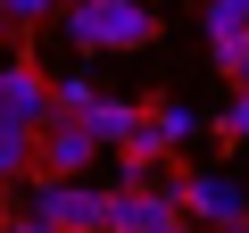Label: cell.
Returning <instances> with one entry per match:
<instances>
[{
	"instance_id": "obj_1",
	"label": "cell",
	"mask_w": 249,
	"mask_h": 233,
	"mask_svg": "<svg viewBox=\"0 0 249 233\" xmlns=\"http://www.w3.org/2000/svg\"><path fill=\"white\" fill-rule=\"evenodd\" d=\"M58 25H67L75 50H142V42H158V17L142 0H67Z\"/></svg>"
},
{
	"instance_id": "obj_2",
	"label": "cell",
	"mask_w": 249,
	"mask_h": 233,
	"mask_svg": "<svg viewBox=\"0 0 249 233\" xmlns=\"http://www.w3.org/2000/svg\"><path fill=\"white\" fill-rule=\"evenodd\" d=\"M25 216L67 225V233H100L108 225V192L83 175H25Z\"/></svg>"
},
{
	"instance_id": "obj_3",
	"label": "cell",
	"mask_w": 249,
	"mask_h": 233,
	"mask_svg": "<svg viewBox=\"0 0 249 233\" xmlns=\"http://www.w3.org/2000/svg\"><path fill=\"white\" fill-rule=\"evenodd\" d=\"M183 208L150 183H108V233H175Z\"/></svg>"
},
{
	"instance_id": "obj_4",
	"label": "cell",
	"mask_w": 249,
	"mask_h": 233,
	"mask_svg": "<svg viewBox=\"0 0 249 233\" xmlns=\"http://www.w3.org/2000/svg\"><path fill=\"white\" fill-rule=\"evenodd\" d=\"M91 158H100V142H91L83 116H50L42 150H34V175H91Z\"/></svg>"
},
{
	"instance_id": "obj_5",
	"label": "cell",
	"mask_w": 249,
	"mask_h": 233,
	"mask_svg": "<svg viewBox=\"0 0 249 233\" xmlns=\"http://www.w3.org/2000/svg\"><path fill=\"white\" fill-rule=\"evenodd\" d=\"M175 208H183V216H199V225L216 233V225H232V216H249V183H232V175H183V192H175Z\"/></svg>"
},
{
	"instance_id": "obj_6",
	"label": "cell",
	"mask_w": 249,
	"mask_h": 233,
	"mask_svg": "<svg viewBox=\"0 0 249 233\" xmlns=\"http://www.w3.org/2000/svg\"><path fill=\"white\" fill-rule=\"evenodd\" d=\"M0 116H17V125H50V75L34 58H9L0 67Z\"/></svg>"
},
{
	"instance_id": "obj_7",
	"label": "cell",
	"mask_w": 249,
	"mask_h": 233,
	"mask_svg": "<svg viewBox=\"0 0 249 233\" xmlns=\"http://www.w3.org/2000/svg\"><path fill=\"white\" fill-rule=\"evenodd\" d=\"M83 125H91V142H100V150H116V142H133V134L150 125V108H133V100H91Z\"/></svg>"
},
{
	"instance_id": "obj_8",
	"label": "cell",
	"mask_w": 249,
	"mask_h": 233,
	"mask_svg": "<svg viewBox=\"0 0 249 233\" xmlns=\"http://www.w3.org/2000/svg\"><path fill=\"white\" fill-rule=\"evenodd\" d=\"M34 150H42V125L0 116V175H9V183H25V175H34Z\"/></svg>"
},
{
	"instance_id": "obj_9",
	"label": "cell",
	"mask_w": 249,
	"mask_h": 233,
	"mask_svg": "<svg viewBox=\"0 0 249 233\" xmlns=\"http://www.w3.org/2000/svg\"><path fill=\"white\" fill-rule=\"evenodd\" d=\"M91 100H100L91 75H58V83H50V116H91Z\"/></svg>"
},
{
	"instance_id": "obj_10",
	"label": "cell",
	"mask_w": 249,
	"mask_h": 233,
	"mask_svg": "<svg viewBox=\"0 0 249 233\" xmlns=\"http://www.w3.org/2000/svg\"><path fill=\"white\" fill-rule=\"evenodd\" d=\"M150 125H158V142H166V150H183V142L199 134V116H191L183 100H158V108H150Z\"/></svg>"
},
{
	"instance_id": "obj_11",
	"label": "cell",
	"mask_w": 249,
	"mask_h": 233,
	"mask_svg": "<svg viewBox=\"0 0 249 233\" xmlns=\"http://www.w3.org/2000/svg\"><path fill=\"white\" fill-rule=\"evenodd\" d=\"M208 67L241 83V75H249V34H216V42H208Z\"/></svg>"
},
{
	"instance_id": "obj_12",
	"label": "cell",
	"mask_w": 249,
	"mask_h": 233,
	"mask_svg": "<svg viewBox=\"0 0 249 233\" xmlns=\"http://www.w3.org/2000/svg\"><path fill=\"white\" fill-rule=\"evenodd\" d=\"M216 142H249V92L232 83V100H224V116H216Z\"/></svg>"
},
{
	"instance_id": "obj_13",
	"label": "cell",
	"mask_w": 249,
	"mask_h": 233,
	"mask_svg": "<svg viewBox=\"0 0 249 233\" xmlns=\"http://www.w3.org/2000/svg\"><path fill=\"white\" fill-rule=\"evenodd\" d=\"M0 9H9V25H42V17L67 9V0H0Z\"/></svg>"
},
{
	"instance_id": "obj_14",
	"label": "cell",
	"mask_w": 249,
	"mask_h": 233,
	"mask_svg": "<svg viewBox=\"0 0 249 233\" xmlns=\"http://www.w3.org/2000/svg\"><path fill=\"white\" fill-rule=\"evenodd\" d=\"M0 233H67V225H42V216H0Z\"/></svg>"
},
{
	"instance_id": "obj_15",
	"label": "cell",
	"mask_w": 249,
	"mask_h": 233,
	"mask_svg": "<svg viewBox=\"0 0 249 233\" xmlns=\"http://www.w3.org/2000/svg\"><path fill=\"white\" fill-rule=\"evenodd\" d=\"M9 192H17V183H9V175H0V216H9Z\"/></svg>"
},
{
	"instance_id": "obj_16",
	"label": "cell",
	"mask_w": 249,
	"mask_h": 233,
	"mask_svg": "<svg viewBox=\"0 0 249 233\" xmlns=\"http://www.w3.org/2000/svg\"><path fill=\"white\" fill-rule=\"evenodd\" d=\"M216 233H249V216H232V225H216Z\"/></svg>"
},
{
	"instance_id": "obj_17",
	"label": "cell",
	"mask_w": 249,
	"mask_h": 233,
	"mask_svg": "<svg viewBox=\"0 0 249 233\" xmlns=\"http://www.w3.org/2000/svg\"><path fill=\"white\" fill-rule=\"evenodd\" d=\"M0 42H9V9H0Z\"/></svg>"
},
{
	"instance_id": "obj_18",
	"label": "cell",
	"mask_w": 249,
	"mask_h": 233,
	"mask_svg": "<svg viewBox=\"0 0 249 233\" xmlns=\"http://www.w3.org/2000/svg\"><path fill=\"white\" fill-rule=\"evenodd\" d=\"M175 233H191V216H183V225H175Z\"/></svg>"
},
{
	"instance_id": "obj_19",
	"label": "cell",
	"mask_w": 249,
	"mask_h": 233,
	"mask_svg": "<svg viewBox=\"0 0 249 233\" xmlns=\"http://www.w3.org/2000/svg\"><path fill=\"white\" fill-rule=\"evenodd\" d=\"M241 92H249V75H241Z\"/></svg>"
},
{
	"instance_id": "obj_20",
	"label": "cell",
	"mask_w": 249,
	"mask_h": 233,
	"mask_svg": "<svg viewBox=\"0 0 249 233\" xmlns=\"http://www.w3.org/2000/svg\"><path fill=\"white\" fill-rule=\"evenodd\" d=\"M100 233H108V225H100Z\"/></svg>"
}]
</instances>
